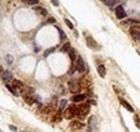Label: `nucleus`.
<instances>
[{"instance_id": "27", "label": "nucleus", "mask_w": 140, "mask_h": 132, "mask_svg": "<svg viewBox=\"0 0 140 132\" xmlns=\"http://www.w3.org/2000/svg\"><path fill=\"white\" fill-rule=\"evenodd\" d=\"M65 22H66V25H68V26H69V28H70V29H73V23H71V22H70V21H69V19H66V21H65Z\"/></svg>"}, {"instance_id": "26", "label": "nucleus", "mask_w": 140, "mask_h": 132, "mask_svg": "<svg viewBox=\"0 0 140 132\" xmlns=\"http://www.w3.org/2000/svg\"><path fill=\"white\" fill-rule=\"evenodd\" d=\"M54 51H55V48H50V50H47V51L44 52V55H45V57H48V55H50L51 52H54Z\"/></svg>"}, {"instance_id": "13", "label": "nucleus", "mask_w": 140, "mask_h": 132, "mask_svg": "<svg viewBox=\"0 0 140 132\" xmlns=\"http://www.w3.org/2000/svg\"><path fill=\"white\" fill-rule=\"evenodd\" d=\"M22 97H23V100H25L28 105H32L34 102V99H36L34 95H22Z\"/></svg>"}, {"instance_id": "3", "label": "nucleus", "mask_w": 140, "mask_h": 132, "mask_svg": "<svg viewBox=\"0 0 140 132\" xmlns=\"http://www.w3.org/2000/svg\"><path fill=\"white\" fill-rule=\"evenodd\" d=\"M76 111H77V106H74V105L66 106L65 107V118H68V120L73 118L76 116Z\"/></svg>"}, {"instance_id": "19", "label": "nucleus", "mask_w": 140, "mask_h": 132, "mask_svg": "<svg viewBox=\"0 0 140 132\" xmlns=\"http://www.w3.org/2000/svg\"><path fill=\"white\" fill-rule=\"evenodd\" d=\"M98 73H99L100 77H105V76H106V68H105L103 65H99V66H98Z\"/></svg>"}, {"instance_id": "30", "label": "nucleus", "mask_w": 140, "mask_h": 132, "mask_svg": "<svg viewBox=\"0 0 140 132\" xmlns=\"http://www.w3.org/2000/svg\"><path fill=\"white\" fill-rule=\"evenodd\" d=\"M3 72H4V70H3V68L0 66V79H2V76H3Z\"/></svg>"}, {"instance_id": "29", "label": "nucleus", "mask_w": 140, "mask_h": 132, "mask_svg": "<svg viewBox=\"0 0 140 132\" xmlns=\"http://www.w3.org/2000/svg\"><path fill=\"white\" fill-rule=\"evenodd\" d=\"M10 129H11V131H15V132H17V127H14V125H10Z\"/></svg>"}, {"instance_id": "20", "label": "nucleus", "mask_w": 140, "mask_h": 132, "mask_svg": "<svg viewBox=\"0 0 140 132\" xmlns=\"http://www.w3.org/2000/svg\"><path fill=\"white\" fill-rule=\"evenodd\" d=\"M7 89H8V91L13 94V95H15V97H17V95H19V91H17V89H15L13 85H10V84H7Z\"/></svg>"}, {"instance_id": "34", "label": "nucleus", "mask_w": 140, "mask_h": 132, "mask_svg": "<svg viewBox=\"0 0 140 132\" xmlns=\"http://www.w3.org/2000/svg\"><path fill=\"white\" fill-rule=\"evenodd\" d=\"M25 132H26V131H25Z\"/></svg>"}, {"instance_id": "2", "label": "nucleus", "mask_w": 140, "mask_h": 132, "mask_svg": "<svg viewBox=\"0 0 140 132\" xmlns=\"http://www.w3.org/2000/svg\"><path fill=\"white\" fill-rule=\"evenodd\" d=\"M81 83L78 81V80H70L69 81V89H70V92L73 94H77V92H80L81 91Z\"/></svg>"}, {"instance_id": "12", "label": "nucleus", "mask_w": 140, "mask_h": 132, "mask_svg": "<svg viewBox=\"0 0 140 132\" xmlns=\"http://www.w3.org/2000/svg\"><path fill=\"white\" fill-rule=\"evenodd\" d=\"M2 79L4 80V83H7V84H8L11 80H13V74H11V72H3Z\"/></svg>"}, {"instance_id": "28", "label": "nucleus", "mask_w": 140, "mask_h": 132, "mask_svg": "<svg viewBox=\"0 0 140 132\" xmlns=\"http://www.w3.org/2000/svg\"><path fill=\"white\" fill-rule=\"evenodd\" d=\"M59 33H60V39H62V40H65V39H66V36H65L63 31H60V29H59Z\"/></svg>"}, {"instance_id": "25", "label": "nucleus", "mask_w": 140, "mask_h": 132, "mask_svg": "<svg viewBox=\"0 0 140 132\" xmlns=\"http://www.w3.org/2000/svg\"><path fill=\"white\" fill-rule=\"evenodd\" d=\"M135 124H136L137 128H140V118H139L137 116H135Z\"/></svg>"}, {"instance_id": "5", "label": "nucleus", "mask_w": 140, "mask_h": 132, "mask_svg": "<svg viewBox=\"0 0 140 132\" xmlns=\"http://www.w3.org/2000/svg\"><path fill=\"white\" fill-rule=\"evenodd\" d=\"M88 127H89V132H96L98 131V121H96V117H89L88 121Z\"/></svg>"}, {"instance_id": "31", "label": "nucleus", "mask_w": 140, "mask_h": 132, "mask_svg": "<svg viewBox=\"0 0 140 132\" xmlns=\"http://www.w3.org/2000/svg\"><path fill=\"white\" fill-rule=\"evenodd\" d=\"M51 2H52V4H54V6H59V3L56 2V0H51Z\"/></svg>"}, {"instance_id": "1", "label": "nucleus", "mask_w": 140, "mask_h": 132, "mask_svg": "<svg viewBox=\"0 0 140 132\" xmlns=\"http://www.w3.org/2000/svg\"><path fill=\"white\" fill-rule=\"evenodd\" d=\"M88 113H89V103H84V102H82V103L77 107L76 116H77L78 118H80V120H82L85 116L88 114Z\"/></svg>"}, {"instance_id": "17", "label": "nucleus", "mask_w": 140, "mask_h": 132, "mask_svg": "<svg viewBox=\"0 0 140 132\" xmlns=\"http://www.w3.org/2000/svg\"><path fill=\"white\" fill-rule=\"evenodd\" d=\"M13 87L17 88V91H18V89H21V91H22V89L25 88V87H23V84L21 81H18V80H13Z\"/></svg>"}, {"instance_id": "10", "label": "nucleus", "mask_w": 140, "mask_h": 132, "mask_svg": "<svg viewBox=\"0 0 140 132\" xmlns=\"http://www.w3.org/2000/svg\"><path fill=\"white\" fill-rule=\"evenodd\" d=\"M87 43H88V47H91V48H95V50H99L100 48V47L96 44V41L92 37H89V36H87Z\"/></svg>"}, {"instance_id": "23", "label": "nucleus", "mask_w": 140, "mask_h": 132, "mask_svg": "<svg viewBox=\"0 0 140 132\" xmlns=\"http://www.w3.org/2000/svg\"><path fill=\"white\" fill-rule=\"evenodd\" d=\"M22 2L25 4H30V6H32V4H37L39 0H22Z\"/></svg>"}, {"instance_id": "16", "label": "nucleus", "mask_w": 140, "mask_h": 132, "mask_svg": "<svg viewBox=\"0 0 140 132\" xmlns=\"http://www.w3.org/2000/svg\"><path fill=\"white\" fill-rule=\"evenodd\" d=\"M22 95H34V89L32 87H25L22 89Z\"/></svg>"}, {"instance_id": "8", "label": "nucleus", "mask_w": 140, "mask_h": 132, "mask_svg": "<svg viewBox=\"0 0 140 132\" xmlns=\"http://www.w3.org/2000/svg\"><path fill=\"white\" fill-rule=\"evenodd\" d=\"M81 128H84V124L81 121H71L70 123V129L71 131H80Z\"/></svg>"}, {"instance_id": "15", "label": "nucleus", "mask_w": 140, "mask_h": 132, "mask_svg": "<svg viewBox=\"0 0 140 132\" xmlns=\"http://www.w3.org/2000/svg\"><path fill=\"white\" fill-rule=\"evenodd\" d=\"M69 57H70V59H71V63H73V62H76V59L78 58L77 51H76L74 48H70V51H69Z\"/></svg>"}, {"instance_id": "4", "label": "nucleus", "mask_w": 140, "mask_h": 132, "mask_svg": "<svg viewBox=\"0 0 140 132\" xmlns=\"http://www.w3.org/2000/svg\"><path fill=\"white\" fill-rule=\"evenodd\" d=\"M74 63V66H76V70H78L80 73H84L85 70H87V66H85V62L82 61V59L78 57L77 59H76V62H73Z\"/></svg>"}, {"instance_id": "33", "label": "nucleus", "mask_w": 140, "mask_h": 132, "mask_svg": "<svg viewBox=\"0 0 140 132\" xmlns=\"http://www.w3.org/2000/svg\"><path fill=\"white\" fill-rule=\"evenodd\" d=\"M102 2H103V0H102Z\"/></svg>"}, {"instance_id": "32", "label": "nucleus", "mask_w": 140, "mask_h": 132, "mask_svg": "<svg viewBox=\"0 0 140 132\" xmlns=\"http://www.w3.org/2000/svg\"><path fill=\"white\" fill-rule=\"evenodd\" d=\"M139 40H140V37H139Z\"/></svg>"}, {"instance_id": "21", "label": "nucleus", "mask_w": 140, "mask_h": 132, "mask_svg": "<svg viewBox=\"0 0 140 132\" xmlns=\"http://www.w3.org/2000/svg\"><path fill=\"white\" fill-rule=\"evenodd\" d=\"M70 48H71V47H70V43H66V44L62 47V48H60V51H62V52H69Z\"/></svg>"}, {"instance_id": "7", "label": "nucleus", "mask_w": 140, "mask_h": 132, "mask_svg": "<svg viewBox=\"0 0 140 132\" xmlns=\"http://www.w3.org/2000/svg\"><path fill=\"white\" fill-rule=\"evenodd\" d=\"M60 118H62V110H55L52 113V116H51V121L52 123H58V121H60Z\"/></svg>"}, {"instance_id": "22", "label": "nucleus", "mask_w": 140, "mask_h": 132, "mask_svg": "<svg viewBox=\"0 0 140 132\" xmlns=\"http://www.w3.org/2000/svg\"><path fill=\"white\" fill-rule=\"evenodd\" d=\"M66 105H68V100H66V99H62V100L59 102V109H60V110H62V109H65V107H66Z\"/></svg>"}, {"instance_id": "14", "label": "nucleus", "mask_w": 140, "mask_h": 132, "mask_svg": "<svg viewBox=\"0 0 140 132\" xmlns=\"http://www.w3.org/2000/svg\"><path fill=\"white\" fill-rule=\"evenodd\" d=\"M120 102H121V105H122V106L125 107V109H126L128 111H131V113H133V111H135V110H133V107H132L129 103H128V102H126L125 99H120Z\"/></svg>"}, {"instance_id": "11", "label": "nucleus", "mask_w": 140, "mask_h": 132, "mask_svg": "<svg viewBox=\"0 0 140 132\" xmlns=\"http://www.w3.org/2000/svg\"><path fill=\"white\" fill-rule=\"evenodd\" d=\"M87 98V95H84V94H74L73 95V98H71V100L73 102H84V99Z\"/></svg>"}, {"instance_id": "24", "label": "nucleus", "mask_w": 140, "mask_h": 132, "mask_svg": "<svg viewBox=\"0 0 140 132\" xmlns=\"http://www.w3.org/2000/svg\"><path fill=\"white\" fill-rule=\"evenodd\" d=\"M103 3L106 6H113L114 3H117V0H103Z\"/></svg>"}, {"instance_id": "18", "label": "nucleus", "mask_w": 140, "mask_h": 132, "mask_svg": "<svg viewBox=\"0 0 140 132\" xmlns=\"http://www.w3.org/2000/svg\"><path fill=\"white\" fill-rule=\"evenodd\" d=\"M34 11H36V14H39V15H41V17H45V15H47V10L43 8V7H36Z\"/></svg>"}, {"instance_id": "6", "label": "nucleus", "mask_w": 140, "mask_h": 132, "mask_svg": "<svg viewBox=\"0 0 140 132\" xmlns=\"http://www.w3.org/2000/svg\"><path fill=\"white\" fill-rule=\"evenodd\" d=\"M131 34H132V37H133V39L139 40V37H140V26L133 25V26L131 28Z\"/></svg>"}, {"instance_id": "9", "label": "nucleus", "mask_w": 140, "mask_h": 132, "mask_svg": "<svg viewBox=\"0 0 140 132\" xmlns=\"http://www.w3.org/2000/svg\"><path fill=\"white\" fill-rule=\"evenodd\" d=\"M115 15H117L118 19H122V18H125V10L122 6H118L117 8H115Z\"/></svg>"}]
</instances>
